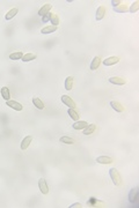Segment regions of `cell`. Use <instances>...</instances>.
Here are the masks:
<instances>
[{"instance_id":"obj_1","label":"cell","mask_w":139,"mask_h":208,"mask_svg":"<svg viewBox=\"0 0 139 208\" xmlns=\"http://www.w3.org/2000/svg\"><path fill=\"white\" fill-rule=\"evenodd\" d=\"M109 175H110V178L112 180V183L116 185V186H119L122 184V179H121V175L119 172L117 171V169L115 168H111L109 170Z\"/></svg>"},{"instance_id":"obj_2","label":"cell","mask_w":139,"mask_h":208,"mask_svg":"<svg viewBox=\"0 0 139 208\" xmlns=\"http://www.w3.org/2000/svg\"><path fill=\"white\" fill-rule=\"evenodd\" d=\"M62 102L66 105V106H69L70 109H75V103H74V101L67 96V95H63L62 96Z\"/></svg>"},{"instance_id":"obj_3","label":"cell","mask_w":139,"mask_h":208,"mask_svg":"<svg viewBox=\"0 0 139 208\" xmlns=\"http://www.w3.org/2000/svg\"><path fill=\"white\" fill-rule=\"evenodd\" d=\"M38 186H39V190H41L42 194H48L49 193V187H48L45 178H41L38 180Z\"/></svg>"},{"instance_id":"obj_4","label":"cell","mask_w":139,"mask_h":208,"mask_svg":"<svg viewBox=\"0 0 139 208\" xmlns=\"http://www.w3.org/2000/svg\"><path fill=\"white\" fill-rule=\"evenodd\" d=\"M6 104H7L9 108H12V109H14V110H16V111H21V110L23 109L22 104H20V103L16 102V101H12V99H9V101H6Z\"/></svg>"},{"instance_id":"obj_5","label":"cell","mask_w":139,"mask_h":208,"mask_svg":"<svg viewBox=\"0 0 139 208\" xmlns=\"http://www.w3.org/2000/svg\"><path fill=\"white\" fill-rule=\"evenodd\" d=\"M119 61V57L117 56H111V57H108L103 60V65L104 66H112L115 64H117Z\"/></svg>"},{"instance_id":"obj_6","label":"cell","mask_w":139,"mask_h":208,"mask_svg":"<svg viewBox=\"0 0 139 208\" xmlns=\"http://www.w3.org/2000/svg\"><path fill=\"white\" fill-rule=\"evenodd\" d=\"M109 82L112 83V85H117V86H122V85H125L126 81L124 79H122L121 76H112L109 79Z\"/></svg>"},{"instance_id":"obj_7","label":"cell","mask_w":139,"mask_h":208,"mask_svg":"<svg viewBox=\"0 0 139 208\" xmlns=\"http://www.w3.org/2000/svg\"><path fill=\"white\" fill-rule=\"evenodd\" d=\"M87 125H88V123H87V121H84V120H78L77 123H74V124L72 125V127H73L74 130H78V131H82L84 128H86V127H87Z\"/></svg>"},{"instance_id":"obj_8","label":"cell","mask_w":139,"mask_h":208,"mask_svg":"<svg viewBox=\"0 0 139 208\" xmlns=\"http://www.w3.org/2000/svg\"><path fill=\"white\" fill-rule=\"evenodd\" d=\"M51 8H52V6H51L50 4H45L44 6H42V7L39 8V11H38V15H41V16L46 15L48 13H50Z\"/></svg>"},{"instance_id":"obj_9","label":"cell","mask_w":139,"mask_h":208,"mask_svg":"<svg viewBox=\"0 0 139 208\" xmlns=\"http://www.w3.org/2000/svg\"><path fill=\"white\" fill-rule=\"evenodd\" d=\"M110 106H111L115 111H117V112H123V111H124V106H123L119 102H117V101H111V102H110Z\"/></svg>"},{"instance_id":"obj_10","label":"cell","mask_w":139,"mask_h":208,"mask_svg":"<svg viewBox=\"0 0 139 208\" xmlns=\"http://www.w3.org/2000/svg\"><path fill=\"white\" fill-rule=\"evenodd\" d=\"M32 141H33V137H30V135L26 137V138L22 140V142H21V149H22V150L28 149V147H29L30 144H32Z\"/></svg>"},{"instance_id":"obj_11","label":"cell","mask_w":139,"mask_h":208,"mask_svg":"<svg viewBox=\"0 0 139 208\" xmlns=\"http://www.w3.org/2000/svg\"><path fill=\"white\" fill-rule=\"evenodd\" d=\"M104 15H105V7L104 6H99L98 9H96V16H95L96 20L101 21L104 18Z\"/></svg>"},{"instance_id":"obj_12","label":"cell","mask_w":139,"mask_h":208,"mask_svg":"<svg viewBox=\"0 0 139 208\" xmlns=\"http://www.w3.org/2000/svg\"><path fill=\"white\" fill-rule=\"evenodd\" d=\"M100 65H101V58L99 56H96L95 58H93L92 62H91V69L95 71V69H98L100 67Z\"/></svg>"},{"instance_id":"obj_13","label":"cell","mask_w":139,"mask_h":208,"mask_svg":"<svg viewBox=\"0 0 139 208\" xmlns=\"http://www.w3.org/2000/svg\"><path fill=\"white\" fill-rule=\"evenodd\" d=\"M112 161L114 160L109 156H99L96 158V162L100 163V164H110V163H112Z\"/></svg>"},{"instance_id":"obj_14","label":"cell","mask_w":139,"mask_h":208,"mask_svg":"<svg viewBox=\"0 0 139 208\" xmlns=\"http://www.w3.org/2000/svg\"><path fill=\"white\" fill-rule=\"evenodd\" d=\"M18 8H12V9H9L7 13H6V15H5V19L7 20V21H9V20H12L16 14H18Z\"/></svg>"},{"instance_id":"obj_15","label":"cell","mask_w":139,"mask_h":208,"mask_svg":"<svg viewBox=\"0 0 139 208\" xmlns=\"http://www.w3.org/2000/svg\"><path fill=\"white\" fill-rule=\"evenodd\" d=\"M33 104H34L38 110H43V109L45 108L44 103H43V102H42V99H39L38 97H34V98H33Z\"/></svg>"},{"instance_id":"obj_16","label":"cell","mask_w":139,"mask_h":208,"mask_svg":"<svg viewBox=\"0 0 139 208\" xmlns=\"http://www.w3.org/2000/svg\"><path fill=\"white\" fill-rule=\"evenodd\" d=\"M67 113H69L70 117L73 119L74 121H78L79 118H80V115H79V112H78L75 109H69V110H67Z\"/></svg>"},{"instance_id":"obj_17","label":"cell","mask_w":139,"mask_h":208,"mask_svg":"<svg viewBox=\"0 0 139 208\" xmlns=\"http://www.w3.org/2000/svg\"><path fill=\"white\" fill-rule=\"evenodd\" d=\"M73 83H74V79H73V76H67V78L65 79V83H64L65 89L71 90L72 88H73Z\"/></svg>"},{"instance_id":"obj_18","label":"cell","mask_w":139,"mask_h":208,"mask_svg":"<svg viewBox=\"0 0 139 208\" xmlns=\"http://www.w3.org/2000/svg\"><path fill=\"white\" fill-rule=\"evenodd\" d=\"M95 130H96V126H95L94 124H91V125H87V127L82 130V131H84L82 133H84L85 135H89V134H92Z\"/></svg>"},{"instance_id":"obj_19","label":"cell","mask_w":139,"mask_h":208,"mask_svg":"<svg viewBox=\"0 0 139 208\" xmlns=\"http://www.w3.org/2000/svg\"><path fill=\"white\" fill-rule=\"evenodd\" d=\"M56 30H57V27H55V26H46V27L42 28L41 32H42L43 35H46V34H52V32H55Z\"/></svg>"},{"instance_id":"obj_20","label":"cell","mask_w":139,"mask_h":208,"mask_svg":"<svg viewBox=\"0 0 139 208\" xmlns=\"http://www.w3.org/2000/svg\"><path fill=\"white\" fill-rule=\"evenodd\" d=\"M1 95H2L4 99H6V101L11 99V92H9V89L7 87H2L1 88Z\"/></svg>"},{"instance_id":"obj_21","label":"cell","mask_w":139,"mask_h":208,"mask_svg":"<svg viewBox=\"0 0 139 208\" xmlns=\"http://www.w3.org/2000/svg\"><path fill=\"white\" fill-rule=\"evenodd\" d=\"M37 58V56L35 55V53H27V55H23V57H22V61H25V62H28V61H32V60H35Z\"/></svg>"},{"instance_id":"obj_22","label":"cell","mask_w":139,"mask_h":208,"mask_svg":"<svg viewBox=\"0 0 139 208\" xmlns=\"http://www.w3.org/2000/svg\"><path fill=\"white\" fill-rule=\"evenodd\" d=\"M59 141L60 142H63V144H67V145H73L75 141H74V139H72V138H70V137H62L60 139H59Z\"/></svg>"},{"instance_id":"obj_23","label":"cell","mask_w":139,"mask_h":208,"mask_svg":"<svg viewBox=\"0 0 139 208\" xmlns=\"http://www.w3.org/2000/svg\"><path fill=\"white\" fill-rule=\"evenodd\" d=\"M22 57H23V53L22 52H14V53H11L9 55V59L12 60H19V59H22Z\"/></svg>"},{"instance_id":"obj_24","label":"cell","mask_w":139,"mask_h":208,"mask_svg":"<svg viewBox=\"0 0 139 208\" xmlns=\"http://www.w3.org/2000/svg\"><path fill=\"white\" fill-rule=\"evenodd\" d=\"M114 11L117 13H125L128 12V6L126 5H119L117 7H114Z\"/></svg>"},{"instance_id":"obj_25","label":"cell","mask_w":139,"mask_h":208,"mask_svg":"<svg viewBox=\"0 0 139 208\" xmlns=\"http://www.w3.org/2000/svg\"><path fill=\"white\" fill-rule=\"evenodd\" d=\"M50 22L52 23L51 26H55V27H57V26L59 25V18H58V15H56V14H52V15H51V18H50Z\"/></svg>"},{"instance_id":"obj_26","label":"cell","mask_w":139,"mask_h":208,"mask_svg":"<svg viewBox=\"0 0 139 208\" xmlns=\"http://www.w3.org/2000/svg\"><path fill=\"white\" fill-rule=\"evenodd\" d=\"M139 8V1H135L133 4H132V6H130V12L131 13H135V12H137Z\"/></svg>"},{"instance_id":"obj_27","label":"cell","mask_w":139,"mask_h":208,"mask_svg":"<svg viewBox=\"0 0 139 208\" xmlns=\"http://www.w3.org/2000/svg\"><path fill=\"white\" fill-rule=\"evenodd\" d=\"M137 192H138L137 188H135V190L131 191V193H130V198H129L131 202H135V201H136V198H137V197H136V193H137Z\"/></svg>"},{"instance_id":"obj_28","label":"cell","mask_w":139,"mask_h":208,"mask_svg":"<svg viewBox=\"0 0 139 208\" xmlns=\"http://www.w3.org/2000/svg\"><path fill=\"white\" fill-rule=\"evenodd\" d=\"M51 15H52V13H48L46 15L42 16V22H48V21H50V18H51Z\"/></svg>"},{"instance_id":"obj_29","label":"cell","mask_w":139,"mask_h":208,"mask_svg":"<svg viewBox=\"0 0 139 208\" xmlns=\"http://www.w3.org/2000/svg\"><path fill=\"white\" fill-rule=\"evenodd\" d=\"M80 207H82V205L80 202H75V204H73V205L70 206V208H80Z\"/></svg>"},{"instance_id":"obj_30","label":"cell","mask_w":139,"mask_h":208,"mask_svg":"<svg viewBox=\"0 0 139 208\" xmlns=\"http://www.w3.org/2000/svg\"><path fill=\"white\" fill-rule=\"evenodd\" d=\"M111 2H112V5H114V7H117V6H119V5H121V2H122V1H121V0H112Z\"/></svg>"}]
</instances>
